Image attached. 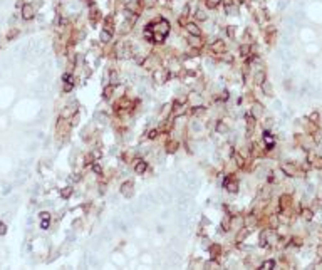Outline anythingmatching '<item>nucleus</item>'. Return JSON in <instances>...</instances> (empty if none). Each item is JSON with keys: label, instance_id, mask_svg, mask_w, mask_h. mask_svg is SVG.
<instances>
[{"label": "nucleus", "instance_id": "1", "mask_svg": "<svg viewBox=\"0 0 322 270\" xmlns=\"http://www.w3.org/2000/svg\"><path fill=\"white\" fill-rule=\"evenodd\" d=\"M34 7L30 5V3H27V5H24V9H22V17L25 19V20H30V19H34Z\"/></svg>", "mask_w": 322, "mask_h": 270}, {"label": "nucleus", "instance_id": "2", "mask_svg": "<svg viewBox=\"0 0 322 270\" xmlns=\"http://www.w3.org/2000/svg\"><path fill=\"white\" fill-rule=\"evenodd\" d=\"M186 30H188V34H191L193 37H200L201 35V30L198 29L196 24H186Z\"/></svg>", "mask_w": 322, "mask_h": 270}, {"label": "nucleus", "instance_id": "3", "mask_svg": "<svg viewBox=\"0 0 322 270\" xmlns=\"http://www.w3.org/2000/svg\"><path fill=\"white\" fill-rule=\"evenodd\" d=\"M146 168H148V163H146V161H139V163L134 166V171L138 173V174H143L144 171H146Z\"/></svg>", "mask_w": 322, "mask_h": 270}, {"label": "nucleus", "instance_id": "4", "mask_svg": "<svg viewBox=\"0 0 322 270\" xmlns=\"http://www.w3.org/2000/svg\"><path fill=\"white\" fill-rule=\"evenodd\" d=\"M282 171L287 174V176H294V168H292L288 163H284L282 164Z\"/></svg>", "mask_w": 322, "mask_h": 270}, {"label": "nucleus", "instance_id": "5", "mask_svg": "<svg viewBox=\"0 0 322 270\" xmlns=\"http://www.w3.org/2000/svg\"><path fill=\"white\" fill-rule=\"evenodd\" d=\"M220 3H221V0H206V7L208 9H217Z\"/></svg>", "mask_w": 322, "mask_h": 270}, {"label": "nucleus", "instance_id": "6", "mask_svg": "<svg viewBox=\"0 0 322 270\" xmlns=\"http://www.w3.org/2000/svg\"><path fill=\"white\" fill-rule=\"evenodd\" d=\"M101 40H102V42H109V40H111V32H107V29L101 32Z\"/></svg>", "mask_w": 322, "mask_h": 270}, {"label": "nucleus", "instance_id": "7", "mask_svg": "<svg viewBox=\"0 0 322 270\" xmlns=\"http://www.w3.org/2000/svg\"><path fill=\"white\" fill-rule=\"evenodd\" d=\"M226 14L235 15V14H237V7H235V5H228V3H226Z\"/></svg>", "mask_w": 322, "mask_h": 270}, {"label": "nucleus", "instance_id": "8", "mask_svg": "<svg viewBox=\"0 0 322 270\" xmlns=\"http://www.w3.org/2000/svg\"><path fill=\"white\" fill-rule=\"evenodd\" d=\"M255 79H257V82H258V84H263V79H265V74H263V72H257V74H255Z\"/></svg>", "mask_w": 322, "mask_h": 270}, {"label": "nucleus", "instance_id": "9", "mask_svg": "<svg viewBox=\"0 0 322 270\" xmlns=\"http://www.w3.org/2000/svg\"><path fill=\"white\" fill-rule=\"evenodd\" d=\"M223 47H225V45H223V42H221V40H218L217 44H213V49H215V51H218V52L223 51Z\"/></svg>", "mask_w": 322, "mask_h": 270}, {"label": "nucleus", "instance_id": "10", "mask_svg": "<svg viewBox=\"0 0 322 270\" xmlns=\"http://www.w3.org/2000/svg\"><path fill=\"white\" fill-rule=\"evenodd\" d=\"M240 52H242V56H248V52H250V45H242V47H240Z\"/></svg>", "mask_w": 322, "mask_h": 270}, {"label": "nucleus", "instance_id": "11", "mask_svg": "<svg viewBox=\"0 0 322 270\" xmlns=\"http://www.w3.org/2000/svg\"><path fill=\"white\" fill-rule=\"evenodd\" d=\"M196 19H200V20H205V19H206V14H205L203 10H198V12H196Z\"/></svg>", "mask_w": 322, "mask_h": 270}, {"label": "nucleus", "instance_id": "12", "mask_svg": "<svg viewBox=\"0 0 322 270\" xmlns=\"http://www.w3.org/2000/svg\"><path fill=\"white\" fill-rule=\"evenodd\" d=\"M217 131H218V133H225V131H226L225 124H223V123H218V126H217Z\"/></svg>", "mask_w": 322, "mask_h": 270}, {"label": "nucleus", "instance_id": "13", "mask_svg": "<svg viewBox=\"0 0 322 270\" xmlns=\"http://www.w3.org/2000/svg\"><path fill=\"white\" fill-rule=\"evenodd\" d=\"M40 227H42L44 230H47V228H49V218H42V223H40Z\"/></svg>", "mask_w": 322, "mask_h": 270}, {"label": "nucleus", "instance_id": "14", "mask_svg": "<svg viewBox=\"0 0 322 270\" xmlns=\"http://www.w3.org/2000/svg\"><path fill=\"white\" fill-rule=\"evenodd\" d=\"M274 267V262H265V263H262V268H272Z\"/></svg>", "mask_w": 322, "mask_h": 270}, {"label": "nucleus", "instance_id": "15", "mask_svg": "<svg viewBox=\"0 0 322 270\" xmlns=\"http://www.w3.org/2000/svg\"><path fill=\"white\" fill-rule=\"evenodd\" d=\"M71 191H72L71 188H67V190H62V196H64V198H67L69 195H71Z\"/></svg>", "mask_w": 322, "mask_h": 270}, {"label": "nucleus", "instance_id": "16", "mask_svg": "<svg viewBox=\"0 0 322 270\" xmlns=\"http://www.w3.org/2000/svg\"><path fill=\"white\" fill-rule=\"evenodd\" d=\"M5 232H7V227L3 223H0V235H5Z\"/></svg>", "mask_w": 322, "mask_h": 270}, {"label": "nucleus", "instance_id": "17", "mask_svg": "<svg viewBox=\"0 0 322 270\" xmlns=\"http://www.w3.org/2000/svg\"><path fill=\"white\" fill-rule=\"evenodd\" d=\"M92 169H94L96 173H99V174H101V171H102V169H101V166H99V164H94V166H92Z\"/></svg>", "mask_w": 322, "mask_h": 270}, {"label": "nucleus", "instance_id": "18", "mask_svg": "<svg viewBox=\"0 0 322 270\" xmlns=\"http://www.w3.org/2000/svg\"><path fill=\"white\" fill-rule=\"evenodd\" d=\"M237 2H238V3H243V2H245V0H237Z\"/></svg>", "mask_w": 322, "mask_h": 270}]
</instances>
